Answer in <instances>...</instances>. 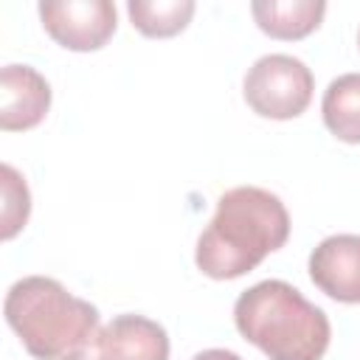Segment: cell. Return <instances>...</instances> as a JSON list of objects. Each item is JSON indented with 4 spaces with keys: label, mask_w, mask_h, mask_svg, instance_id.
<instances>
[{
    "label": "cell",
    "mask_w": 360,
    "mask_h": 360,
    "mask_svg": "<svg viewBox=\"0 0 360 360\" xmlns=\"http://www.w3.org/2000/svg\"><path fill=\"white\" fill-rule=\"evenodd\" d=\"M70 360H101L98 354H90V352H82V354H73Z\"/></svg>",
    "instance_id": "14"
},
{
    "label": "cell",
    "mask_w": 360,
    "mask_h": 360,
    "mask_svg": "<svg viewBox=\"0 0 360 360\" xmlns=\"http://www.w3.org/2000/svg\"><path fill=\"white\" fill-rule=\"evenodd\" d=\"M51 107V84L31 65H6L0 70V129H34Z\"/></svg>",
    "instance_id": "7"
},
{
    "label": "cell",
    "mask_w": 360,
    "mask_h": 360,
    "mask_svg": "<svg viewBox=\"0 0 360 360\" xmlns=\"http://www.w3.org/2000/svg\"><path fill=\"white\" fill-rule=\"evenodd\" d=\"M42 28L68 51H98L115 34V6L110 0H42Z\"/></svg>",
    "instance_id": "5"
},
{
    "label": "cell",
    "mask_w": 360,
    "mask_h": 360,
    "mask_svg": "<svg viewBox=\"0 0 360 360\" xmlns=\"http://www.w3.org/2000/svg\"><path fill=\"white\" fill-rule=\"evenodd\" d=\"M191 360H242V357L236 352H228V349H202Z\"/></svg>",
    "instance_id": "13"
},
{
    "label": "cell",
    "mask_w": 360,
    "mask_h": 360,
    "mask_svg": "<svg viewBox=\"0 0 360 360\" xmlns=\"http://www.w3.org/2000/svg\"><path fill=\"white\" fill-rule=\"evenodd\" d=\"M194 0H129L127 14L143 37H174L194 17Z\"/></svg>",
    "instance_id": "11"
},
{
    "label": "cell",
    "mask_w": 360,
    "mask_h": 360,
    "mask_svg": "<svg viewBox=\"0 0 360 360\" xmlns=\"http://www.w3.org/2000/svg\"><path fill=\"white\" fill-rule=\"evenodd\" d=\"M250 14L256 25L273 39H304L312 34L323 14V0H253Z\"/></svg>",
    "instance_id": "9"
},
{
    "label": "cell",
    "mask_w": 360,
    "mask_h": 360,
    "mask_svg": "<svg viewBox=\"0 0 360 360\" xmlns=\"http://www.w3.org/2000/svg\"><path fill=\"white\" fill-rule=\"evenodd\" d=\"M233 323L267 360H321L332 338L326 312L281 278L248 287L233 304Z\"/></svg>",
    "instance_id": "3"
},
{
    "label": "cell",
    "mask_w": 360,
    "mask_h": 360,
    "mask_svg": "<svg viewBox=\"0 0 360 360\" xmlns=\"http://www.w3.org/2000/svg\"><path fill=\"white\" fill-rule=\"evenodd\" d=\"M312 70L290 53H267L256 59L242 82L248 107L273 121L298 118L312 101Z\"/></svg>",
    "instance_id": "4"
},
{
    "label": "cell",
    "mask_w": 360,
    "mask_h": 360,
    "mask_svg": "<svg viewBox=\"0 0 360 360\" xmlns=\"http://www.w3.org/2000/svg\"><path fill=\"white\" fill-rule=\"evenodd\" d=\"M326 129L343 143H360V73H343L329 82L321 101Z\"/></svg>",
    "instance_id": "10"
},
{
    "label": "cell",
    "mask_w": 360,
    "mask_h": 360,
    "mask_svg": "<svg viewBox=\"0 0 360 360\" xmlns=\"http://www.w3.org/2000/svg\"><path fill=\"white\" fill-rule=\"evenodd\" d=\"M101 360H169L166 329L146 315H115L96 335Z\"/></svg>",
    "instance_id": "8"
},
{
    "label": "cell",
    "mask_w": 360,
    "mask_h": 360,
    "mask_svg": "<svg viewBox=\"0 0 360 360\" xmlns=\"http://www.w3.org/2000/svg\"><path fill=\"white\" fill-rule=\"evenodd\" d=\"M287 236L290 214L284 202L267 188L236 186L217 200V211L197 239L194 262L208 278H239L278 250Z\"/></svg>",
    "instance_id": "1"
},
{
    "label": "cell",
    "mask_w": 360,
    "mask_h": 360,
    "mask_svg": "<svg viewBox=\"0 0 360 360\" xmlns=\"http://www.w3.org/2000/svg\"><path fill=\"white\" fill-rule=\"evenodd\" d=\"M0 177H3V208H0V217H3V239H14L25 222H28V214H31V194H28V186L22 180V174L3 163L0 166Z\"/></svg>",
    "instance_id": "12"
},
{
    "label": "cell",
    "mask_w": 360,
    "mask_h": 360,
    "mask_svg": "<svg viewBox=\"0 0 360 360\" xmlns=\"http://www.w3.org/2000/svg\"><path fill=\"white\" fill-rule=\"evenodd\" d=\"M357 45H360V34H357Z\"/></svg>",
    "instance_id": "15"
},
{
    "label": "cell",
    "mask_w": 360,
    "mask_h": 360,
    "mask_svg": "<svg viewBox=\"0 0 360 360\" xmlns=\"http://www.w3.org/2000/svg\"><path fill=\"white\" fill-rule=\"evenodd\" d=\"M312 284L340 304H360V236L332 233L309 253Z\"/></svg>",
    "instance_id": "6"
},
{
    "label": "cell",
    "mask_w": 360,
    "mask_h": 360,
    "mask_svg": "<svg viewBox=\"0 0 360 360\" xmlns=\"http://www.w3.org/2000/svg\"><path fill=\"white\" fill-rule=\"evenodd\" d=\"M3 315L37 360H70L87 352L98 335V309L48 276L14 281L6 292Z\"/></svg>",
    "instance_id": "2"
}]
</instances>
